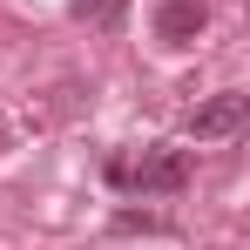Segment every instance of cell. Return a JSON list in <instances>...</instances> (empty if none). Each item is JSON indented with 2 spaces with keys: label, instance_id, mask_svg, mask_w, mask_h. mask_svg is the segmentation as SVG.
<instances>
[{
  "label": "cell",
  "instance_id": "obj_2",
  "mask_svg": "<svg viewBox=\"0 0 250 250\" xmlns=\"http://www.w3.org/2000/svg\"><path fill=\"white\" fill-rule=\"evenodd\" d=\"M244 122H250V95L223 88V95H209L203 108L189 115V135H196V142H230V135H237Z\"/></svg>",
  "mask_w": 250,
  "mask_h": 250
},
{
  "label": "cell",
  "instance_id": "obj_1",
  "mask_svg": "<svg viewBox=\"0 0 250 250\" xmlns=\"http://www.w3.org/2000/svg\"><path fill=\"white\" fill-rule=\"evenodd\" d=\"M108 183H115V189H135V196H176V189L189 183V149L115 156V163H108Z\"/></svg>",
  "mask_w": 250,
  "mask_h": 250
},
{
  "label": "cell",
  "instance_id": "obj_3",
  "mask_svg": "<svg viewBox=\"0 0 250 250\" xmlns=\"http://www.w3.org/2000/svg\"><path fill=\"white\" fill-rule=\"evenodd\" d=\"M203 27H209L203 0H163V7H156V41H163V47H196Z\"/></svg>",
  "mask_w": 250,
  "mask_h": 250
},
{
  "label": "cell",
  "instance_id": "obj_5",
  "mask_svg": "<svg viewBox=\"0 0 250 250\" xmlns=\"http://www.w3.org/2000/svg\"><path fill=\"white\" fill-rule=\"evenodd\" d=\"M115 230H163V216H135V209H122V216H115Z\"/></svg>",
  "mask_w": 250,
  "mask_h": 250
},
{
  "label": "cell",
  "instance_id": "obj_4",
  "mask_svg": "<svg viewBox=\"0 0 250 250\" xmlns=\"http://www.w3.org/2000/svg\"><path fill=\"white\" fill-rule=\"evenodd\" d=\"M128 14V0H75V21H88V27H115Z\"/></svg>",
  "mask_w": 250,
  "mask_h": 250
}]
</instances>
